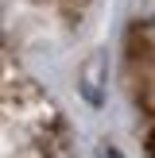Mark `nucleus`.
Segmentation results:
<instances>
[{"label": "nucleus", "instance_id": "nucleus-1", "mask_svg": "<svg viewBox=\"0 0 155 158\" xmlns=\"http://www.w3.org/2000/svg\"><path fill=\"white\" fill-rule=\"evenodd\" d=\"M105 85H108V58H105V50H93L78 69V93L85 97V104L101 108L105 104Z\"/></svg>", "mask_w": 155, "mask_h": 158}, {"label": "nucleus", "instance_id": "nucleus-2", "mask_svg": "<svg viewBox=\"0 0 155 158\" xmlns=\"http://www.w3.org/2000/svg\"><path fill=\"white\" fill-rule=\"evenodd\" d=\"M43 4H54L58 12H66V15H82L93 0H43Z\"/></svg>", "mask_w": 155, "mask_h": 158}, {"label": "nucleus", "instance_id": "nucleus-3", "mask_svg": "<svg viewBox=\"0 0 155 158\" xmlns=\"http://www.w3.org/2000/svg\"><path fill=\"white\" fill-rule=\"evenodd\" d=\"M97 158H124L120 151H116V147L113 143H105V147H101V151H97Z\"/></svg>", "mask_w": 155, "mask_h": 158}, {"label": "nucleus", "instance_id": "nucleus-4", "mask_svg": "<svg viewBox=\"0 0 155 158\" xmlns=\"http://www.w3.org/2000/svg\"><path fill=\"white\" fill-rule=\"evenodd\" d=\"M147 154L155 158V120H151V127H147Z\"/></svg>", "mask_w": 155, "mask_h": 158}]
</instances>
